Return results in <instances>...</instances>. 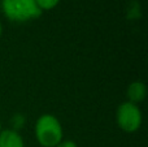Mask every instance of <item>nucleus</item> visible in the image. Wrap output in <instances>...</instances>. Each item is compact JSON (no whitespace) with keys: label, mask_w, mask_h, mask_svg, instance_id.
Instances as JSON below:
<instances>
[{"label":"nucleus","mask_w":148,"mask_h":147,"mask_svg":"<svg viewBox=\"0 0 148 147\" xmlns=\"http://www.w3.org/2000/svg\"><path fill=\"white\" fill-rule=\"evenodd\" d=\"M34 134L40 147H56L64 139V129L55 115L44 113L36 119Z\"/></svg>","instance_id":"1"},{"label":"nucleus","mask_w":148,"mask_h":147,"mask_svg":"<svg viewBox=\"0 0 148 147\" xmlns=\"http://www.w3.org/2000/svg\"><path fill=\"white\" fill-rule=\"evenodd\" d=\"M0 9L5 18L16 23L34 21L42 16L35 0H0Z\"/></svg>","instance_id":"2"},{"label":"nucleus","mask_w":148,"mask_h":147,"mask_svg":"<svg viewBox=\"0 0 148 147\" xmlns=\"http://www.w3.org/2000/svg\"><path fill=\"white\" fill-rule=\"evenodd\" d=\"M117 126L125 133H135L140 129L143 122V113L138 104L130 102H122L116 109Z\"/></svg>","instance_id":"3"},{"label":"nucleus","mask_w":148,"mask_h":147,"mask_svg":"<svg viewBox=\"0 0 148 147\" xmlns=\"http://www.w3.org/2000/svg\"><path fill=\"white\" fill-rule=\"evenodd\" d=\"M126 96H127V102L134 104L142 103L147 96V86L143 81H133L130 85L127 86L126 90Z\"/></svg>","instance_id":"4"},{"label":"nucleus","mask_w":148,"mask_h":147,"mask_svg":"<svg viewBox=\"0 0 148 147\" xmlns=\"http://www.w3.org/2000/svg\"><path fill=\"white\" fill-rule=\"evenodd\" d=\"M0 147H25V141L17 130L3 129L0 133Z\"/></svg>","instance_id":"5"},{"label":"nucleus","mask_w":148,"mask_h":147,"mask_svg":"<svg viewBox=\"0 0 148 147\" xmlns=\"http://www.w3.org/2000/svg\"><path fill=\"white\" fill-rule=\"evenodd\" d=\"M61 0H35L38 8L42 12H46V10H52L60 4Z\"/></svg>","instance_id":"6"},{"label":"nucleus","mask_w":148,"mask_h":147,"mask_svg":"<svg viewBox=\"0 0 148 147\" xmlns=\"http://www.w3.org/2000/svg\"><path fill=\"white\" fill-rule=\"evenodd\" d=\"M56 147H78V145L72 139H62Z\"/></svg>","instance_id":"7"},{"label":"nucleus","mask_w":148,"mask_h":147,"mask_svg":"<svg viewBox=\"0 0 148 147\" xmlns=\"http://www.w3.org/2000/svg\"><path fill=\"white\" fill-rule=\"evenodd\" d=\"M1 35H3V23L0 21V38H1Z\"/></svg>","instance_id":"8"},{"label":"nucleus","mask_w":148,"mask_h":147,"mask_svg":"<svg viewBox=\"0 0 148 147\" xmlns=\"http://www.w3.org/2000/svg\"><path fill=\"white\" fill-rule=\"evenodd\" d=\"M1 130H3V125H1V121H0V133H1Z\"/></svg>","instance_id":"9"}]
</instances>
